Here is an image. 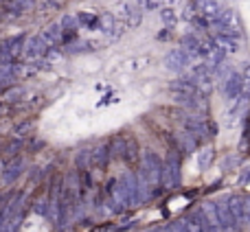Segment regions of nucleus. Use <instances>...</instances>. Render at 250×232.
I'll list each match as a JSON object with an SVG mask.
<instances>
[{
  "instance_id": "obj_1",
  "label": "nucleus",
  "mask_w": 250,
  "mask_h": 232,
  "mask_svg": "<svg viewBox=\"0 0 250 232\" xmlns=\"http://www.w3.org/2000/svg\"><path fill=\"white\" fill-rule=\"evenodd\" d=\"M123 136V147H121V158L127 167L132 169H138L141 167V147H138L136 138L132 134H121Z\"/></svg>"
},
{
  "instance_id": "obj_2",
  "label": "nucleus",
  "mask_w": 250,
  "mask_h": 232,
  "mask_svg": "<svg viewBox=\"0 0 250 232\" xmlns=\"http://www.w3.org/2000/svg\"><path fill=\"white\" fill-rule=\"evenodd\" d=\"M44 53H46V39L33 38V39L26 42V46H24V57L26 59H38V57H42Z\"/></svg>"
},
{
  "instance_id": "obj_3",
  "label": "nucleus",
  "mask_w": 250,
  "mask_h": 232,
  "mask_svg": "<svg viewBox=\"0 0 250 232\" xmlns=\"http://www.w3.org/2000/svg\"><path fill=\"white\" fill-rule=\"evenodd\" d=\"M226 97L229 99H233V97H239V92H244V77L237 73H233L229 77V83H226Z\"/></svg>"
},
{
  "instance_id": "obj_4",
  "label": "nucleus",
  "mask_w": 250,
  "mask_h": 232,
  "mask_svg": "<svg viewBox=\"0 0 250 232\" xmlns=\"http://www.w3.org/2000/svg\"><path fill=\"white\" fill-rule=\"evenodd\" d=\"M22 171H24V164H22V160H13V162L7 164V169H4L2 180H7V182L18 180V177L22 175Z\"/></svg>"
}]
</instances>
